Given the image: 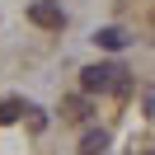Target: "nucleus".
Instances as JSON below:
<instances>
[{
    "mask_svg": "<svg viewBox=\"0 0 155 155\" xmlns=\"http://www.w3.org/2000/svg\"><path fill=\"white\" fill-rule=\"evenodd\" d=\"M117 75H122V66H108V61L85 66V71H80V89H85V94H104V89L117 85Z\"/></svg>",
    "mask_w": 155,
    "mask_h": 155,
    "instance_id": "nucleus-1",
    "label": "nucleus"
},
{
    "mask_svg": "<svg viewBox=\"0 0 155 155\" xmlns=\"http://www.w3.org/2000/svg\"><path fill=\"white\" fill-rule=\"evenodd\" d=\"M28 19L38 24V28H47V33L66 28V10H61L57 0H33V5H28Z\"/></svg>",
    "mask_w": 155,
    "mask_h": 155,
    "instance_id": "nucleus-2",
    "label": "nucleus"
},
{
    "mask_svg": "<svg viewBox=\"0 0 155 155\" xmlns=\"http://www.w3.org/2000/svg\"><path fill=\"white\" fill-rule=\"evenodd\" d=\"M61 117H66V122H85V117H89V94H85V89L71 94V99H61Z\"/></svg>",
    "mask_w": 155,
    "mask_h": 155,
    "instance_id": "nucleus-3",
    "label": "nucleus"
},
{
    "mask_svg": "<svg viewBox=\"0 0 155 155\" xmlns=\"http://www.w3.org/2000/svg\"><path fill=\"white\" fill-rule=\"evenodd\" d=\"M104 150H108V132L104 127H89L80 136V155H104Z\"/></svg>",
    "mask_w": 155,
    "mask_h": 155,
    "instance_id": "nucleus-4",
    "label": "nucleus"
},
{
    "mask_svg": "<svg viewBox=\"0 0 155 155\" xmlns=\"http://www.w3.org/2000/svg\"><path fill=\"white\" fill-rule=\"evenodd\" d=\"M94 42H99L104 52H122V47H127V33H122V28H99Z\"/></svg>",
    "mask_w": 155,
    "mask_h": 155,
    "instance_id": "nucleus-5",
    "label": "nucleus"
},
{
    "mask_svg": "<svg viewBox=\"0 0 155 155\" xmlns=\"http://www.w3.org/2000/svg\"><path fill=\"white\" fill-rule=\"evenodd\" d=\"M19 113H28V108H24L19 99H5V104H0V122H14Z\"/></svg>",
    "mask_w": 155,
    "mask_h": 155,
    "instance_id": "nucleus-6",
    "label": "nucleus"
},
{
    "mask_svg": "<svg viewBox=\"0 0 155 155\" xmlns=\"http://www.w3.org/2000/svg\"><path fill=\"white\" fill-rule=\"evenodd\" d=\"M141 104H146V117H155V85H146V94H141Z\"/></svg>",
    "mask_w": 155,
    "mask_h": 155,
    "instance_id": "nucleus-7",
    "label": "nucleus"
},
{
    "mask_svg": "<svg viewBox=\"0 0 155 155\" xmlns=\"http://www.w3.org/2000/svg\"><path fill=\"white\" fill-rule=\"evenodd\" d=\"M28 127H33V132H42V127H47V117H42L38 108H28Z\"/></svg>",
    "mask_w": 155,
    "mask_h": 155,
    "instance_id": "nucleus-8",
    "label": "nucleus"
}]
</instances>
